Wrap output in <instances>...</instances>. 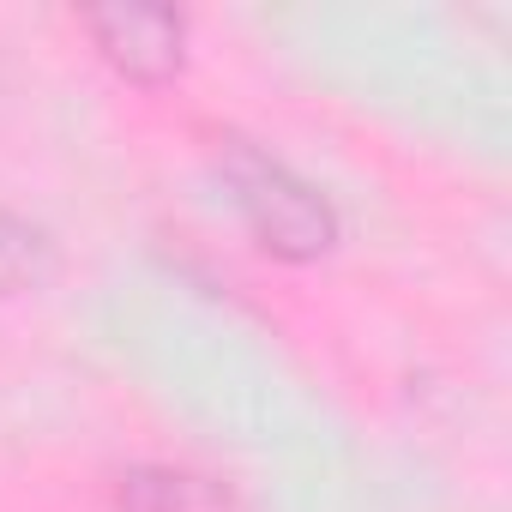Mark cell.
Listing matches in <instances>:
<instances>
[{
  "mask_svg": "<svg viewBox=\"0 0 512 512\" xmlns=\"http://www.w3.org/2000/svg\"><path fill=\"white\" fill-rule=\"evenodd\" d=\"M211 169L235 205V217L247 223V235L260 241L272 260L284 266H314L338 247L344 223L338 205L284 157H272L266 145H253L241 133H217L211 139Z\"/></svg>",
  "mask_w": 512,
  "mask_h": 512,
  "instance_id": "6da1fadb",
  "label": "cell"
},
{
  "mask_svg": "<svg viewBox=\"0 0 512 512\" xmlns=\"http://www.w3.org/2000/svg\"><path fill=\"white\" fill-rule=\"evenodd\" d=\"M79 25H85L91 49L139 91H163L187 73V19L175 7L115 0V7H85Z\"/></svg>",
  "mask_w": 512,
  "mask_h": 512,
  "instance_id": "7a4b0ae2",
  "label": "cell"
},
{
  "mask_svg": "<svg viewBox=\"0 0 512 512\" xmlns=\"http://www.w3.org/2000/svg\"><path fill=\"white\" fill-rule=\"evenodd\" d=\"M115 500L121 512H235V500L193 470L175 464H133L115 476Z\"/></svg>",
  "mask_w": 512,
  "mask_h": 512,
  "instance_id": "3957f363",
  "label": "cell"
},
{
  "mask_svg": "<svg viewBox=\"0 0 512 512\" xmlns=\"http://www.w3.org/2000/svg\"><path fill=\"white\" fill-rule=\"evenodd\" d=\"M55 272V241L43 223L19 217V211H0V296H19L37 290Z\"/></svg>",
  "mask_w": 512,
  "mask_h": 512,
  "instance_id": "277c9868",
  "label": "cell"
}]
</instances>
